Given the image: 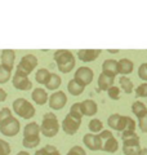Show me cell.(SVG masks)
Instances as JSON below:
<instances>
[{
    "mask_svg": "<svg viewBox=\"0 0 147 155\" xmlns=\"http://www.w3.org/2000/svg\"><path fill=\"white\" fill-rule=\"evenodd\" d=\"M54 61H56L58 70L63 72V74H68V72L75 67V64H76L74 54L67 49L56 51L54 52Z\"/></svg>",
    "mask_w": 147,
    "mask_h": 155,
    "instance_id": "obj_1",
    "label": "cell"
},
{
    "mask_svg": "<svg viewBox=\"0 0 147 155\" xmlns=\"http://www.w3.org/2000/svg\"><path fill=\"white\" fill-rule=\"evenodd\" d=\"M41 134L45 137H54L60 130V123L54 113H47L43 116V122L40 124Z\"/></svg>",
    "mask_w": 147,
    "mask_h": 155,
    "instance_id": "obj_2",
    "label": "cell"
},
{
    "mask_svg": "<svg viewBox=\"0 0 147 155\" xmlns=\"http://www.w3.org/2000/svg\"><path fill=\"white\" fill-rule=\"evenodd\" d=\"M13 110L19 118L22 119H31L35 115V107L30 104L26 98H17L13 102Z\"/></svg>",
    "mask_w": 147,
    "mask_h": 155,
    "instance_id": "obj_3",
    "label": "cell"
},
{
    "mask_svg": "<svg viewBox=\"0 0 147 155\" xmlns=\"http://www.w3.org/2000/svg\"><path fill=\"white\" fill-rule=\"evenodd\" d=\"M36 66H38V58H36V56H34V54H24L21 58V61H19V64L17 66L16 74L28 76V74L32 72L34 69H36Z\"/></svg>",
    "mask_w": 147,
    "mask_h": 155,
    "instance_id": "obj_4",
    "label": "cell"
},
{
    "mask_svg": "<svg viewBox=\"0 0 147 155\" xmlns=\"http://www.w3.org/2000/svg\"><path fill=\"white\" fill-rule=\"evenodd\" d=\"M141 150L139 136L137 133L122 140V153L125 155H139Z\"/></svg>",
    "mask_w": 147,
    "mask_h": 155,
    "instance_id": "obj_5",
    "label": "cell"
},
{
    "mask_svg": "<svg viewBox=\"0 0 147 155\" xmlns=\"http://www.w3.org/2000/svg\"><path fill=\"white\" fill-rule=\"evenodd\" d=\"M19 128H21L19 120L17 118H14V116H11L5 122L0 124V132L4 136H7V137H14L16 134H18Z\"/></svg>",
    "mask_w": 147,
    "mask_h": 155,
    "instance_id": "obj_6",
    "label": "cell"
},
{
    "mask_svg": "<svg viewBox=\"0 0 147 155\" xmlns=\"http://www.w3.org/2000/svg\"><path fill=\"white\" fill-rule=\"evenodd\" d=\"M81 125V120L74 118L71 114H67L62 122V130L68 136H74L79 130Z\"/></svg>",
    "mask_w": 147,
    "mask_h": 155,
    "instance_id": "obj_7",
    "label": "cell"
},
{
    "mask_svg": "<svg viewBox=\"0 0 147 155\" xmlns=\"http://www.w3.org/2000/svg\"><path fill=\"white\" fill-rule=\"evenodd\" d=\"M93 78H94V72H93L92 69H89V67H79L76 71H75V75H74V79H75L76 81H79V83L81 85H89L92 81H93Z\"/></svg>",
    "mask_w": 147,
    "mask_h": 155,
    "instance_id": "obj_8",
    "label": "cell"
},
{
    "mask_svg": "<svg viewBox=\"0 0 147 155\" xmlns=\"http://www.w3.org/2000/svg\"><path fill=\"white\" fill-rule=\"evenodd\" d=\"M83 142H84L85 146L89 149V150H102L103 149V140L101 138L100 133L96 134V133H87L84 134V137H83Z\"/></svg>",
    "mask_w": 147,
    "mask_h": 155,
    "instance_id": "obj_9",
    "label": "cell"
},
{
    "mask_svg": "<svg viewBox=\"0 0 147 155\" xmlns=\"http://www.w3.org/2000/svg\"><path fill=\"white\" fill-rule=\"evenodd\" d=\"M67 104V96L63 91H56L49 96V107L52 110H61Z\"/></svg>",
    "mask_w": 147,
    "mask_h": 155,
    "instance_id": "obj_10",
    "label": "cell"
},
{
    "mask_svg": "<svg viewBox=\"0 0 147 155\" xmlns=\"http://www.w3.org/2000/svg\"><path fill=\"white\" fill-rule=\"evenodd\" d=\"M12 84L18 91H28L32 88V83L28 79V76L19 75V74H14V76L12 78Z\"/></svg>",
    "mask_w": 147,
    "mask_h": 155,
    "instance_id": "obj_11",
    "label": "cell"
},
{
    "mask_svg": "<svg viewBox=\"0 0 147 155\" xmlns=\"http://www.w3.org/2000/svg\"><path fill=\"white\" fill-rule=\"evenodd\" d=\"M101 49H80L77 51V57L83 62H92L101 54Z\"/></svg>",
    "mask_w": 147,
    "mask_h": 155,
    "instance_id": "obj_12",
    "label": "cell"
},
{
    "mask_svg": "<svg viewBox=\"0 0 147 155\" xmlns=\"http://www.w3.org/2000/svg\"><path fill=\"white\" fill-rule=\"evenodd\" d=\"M102 72L110 75V76H116L119 74V61L116 60H106L102 64Z\"/></svg>",
    "mask_w": 147,
    "mask_h": 155,
    "instance_id": "obj_13",
    "label": "cell"
},
{
    "mask_svg": "<svg viewBox=\"0 0 147 155\" xmlns=\"http://www.w3.org/2000/svg\"><path fill=\"white\" fill-rule=\"evenodd\" d=\"M0 60H2L3 66H5L7 69L12 70L14 66V60H16V52L13 49H4L2 52V56H0Z\"/></svg>",
    "mask_w": 147,
    "mask_h": 155,
    "instance_id": "obj_14",
    "label": "cell"
},
{
    "mask_svg": "<svg viewBox=\"0 0 147 155\" xmlns=\"http://www.w3.org/2000/svg\"><path fill=\"white\" fill-rule=\"evenodd\" d=\"M114 81H115L114 76L101 72L100 76H98V88H100V91H109L111 87H114Z\"/></svg>",
    "mask_w": 147,
    "mask_h": 155,
    "instance_id": "obj_15",
    "label": "cell"
},
{
    "mask_svg": "<svg viewBox=\"0 0 147 155\" xmlns=\"http://www.w3.org/2000/svg\"><path fill=\"white\" fill-rule=\"evenodd\" d=\"M80 105H81V111L84 116H93L97 114L98 106L93 100H84L83 102H80Z\"/></svg>",
    "mask_w": 147,
    "mask_h": 155,
    "instance_id": "obj_16",
    "label": "cell"
},
{
    "mask_svg": "<svg viewBox=\"0 0 147 155\" xmlns=\"http://www.w3.org/2000/svg\"><path fill=\"white\" fill-rule=\"evenodd\" d=\"M31 98L34 100V102H35L36 105H45L48 101H49V97H48V93L45 89L43 88H36L32 91L31 93Z\"/></svg>",
    "mask_w": 147,
    "mask_h": 155,
    "instance_id": "obj_17",
    "label": "cell"
},
{
    "mask_svg": "<svg viewBox=\"0 0 147 155\" xmlns=\"http://www.w3.org/2000/svg\"><path fill=\"white\" fill-rule=\"evenodd\" d=\"M41 128L35 122H31L24 125L23 128V137H40Z\"/></svg>",
    "mask_w": 147,
    "mask_h": 155,
    "instance_id": "obj_18",
    "label": "cell"
},
{
    "mask_svg": "<svg viewBox=\"0 0 147 155\" xmlns=\"http://www.w3.org/2000/svg\"><path fill=\"white\" fill-rule=\"evenodd\" d=\"M133 69H134V64L129 58H121L119 61V74H121L122 76H126L128 74H130Z\"/></svg>",
    "mask_w": 147,
    "mask_h": 155,
    "instance_id": "obj_19",
    "label": "cell"
},
{
    "mask_svg": "<svg viewBox=\"0 0 147 155\" xmlns=\"http://www.w3.org/2000/svg\"><path fill=\"white\" fill-rule=\"evenodd\" d=\"M117 149H119V142H117V140L114 137V136H111V137L103 140V151L106 153H116Z\"/></svg>",
    "mask_w": 147,
    "mask_h": 155,
    "instance_id": "obj_20",
    "label": "cell"
},
{
    "mask_svg": "<svg viewBox=\"0 0 147 155\" xmlns=\"http://www.w3.org/2000/svg\"><path fill=\"white\" fill-rule=\"evenodd\" d=\"M84 88L85 87L81 85L79 81H76L75 79H71L67 84V91L70 92V94H72V96H80L83 92H84Z\"/></svg>",
    "mask_w": 147,
    "mask_h": 155,
    "instance_id": "obj_21",
    "label": "cell"
},
{
    "mask_svg": "<svg viewBox=\"0 0 147 155\" xmlns=\"http://www.w3.org/2000/svg\"><path fill=\"white\" fill-rule=\"evenodd\" d=\"M132 111H133V114L137 118L141 119L147 115V106L143 102H141V101H136V102H133V105H132Z\"/></svg>",
    "mask_w": 147,
    "mask_h": 155,
    "instance_id": "obj_22",
    "label": "cell"
},
{
    "mask_svg": "<svg viewBox=\"0 0 147 155\" xmlns=\"http://www.w3.org/2000/svg\"><path fill=\"white\" fill-rule=\"evenodd\" d=\"M61 84H62L61 76H58L57 74H51V78H49L48 83L45 84V88L49 91H56V89L60 88Z\"/></svg>",
    "mask_w": 147,
    "mask_h": 155,
    "instance_id": "obj_23",
    "label": "cell"
},
{
    "mask_svg": "<svg viewBox=\"0 0 147 155\" xmlns=\"http://www.w3.org/2000/svg\"><path fill=\"white\" fill-rule=\"evenodd\" d=\"M49 78H51V72H49L47 69H39L36 71V75H35V79L39 84H44L45 85L48 83Z\"/></svg>",
    "mask_w": 147,
    "mask_h": 155,
    "instance_id": "obj_24",
    "label": "cell"
},
{
    "mask_svg": "<svg viewBox=\"0 0 147 155\" xmlns=\"http://www.w3.org/2000/svg\"><path fill=\"white\" fill-rule=\"evenodd\" d=\"M119 83H120V87L121 89L125 92L126 94H130L132 92H133V81H132L129 78L126 76H121L119 79Z\"/></svg>",
    "mask_w": 147,
    "mask_h": 155,
    "instance_id": "obj_25",
    "label": "cell"
},
{
    "mask_svg": "<svg viewBox=\"0 0 147 155\" xmlns=\"http://www.w3.org/2000/svg\"><path fill=\"white\" fill-rule=\"evenodd\" d=\"M88 128H89V130H90V133H96V134H98V133H101L102 130H103V123L101 122L100 119H92L90 122H89V124H88Z\"/></svg>",
    "mask_w": 147,
    "mask_h": 155,
    "instance_id": "obj_26",
    "label": "cell"
},
{
    "mask_svg": "<svg viewBox=\"0 0 147 155\" xmlns=\"http://www.w3.org/2000/svg\"><path fill=\"white\" fill-rule=\"evenodd\" d=\"M40 143V137H23L22 145L26 149H35Z\"/></svg>",
    "mask_w": 147,
    "mask_h": 155,
    "instance_id": "obj_27",
    "label": "cell"
},
{
    "mask_svg": "<svg viewBox=\"0 0 147 155\" xmlns=\"http://www.w3.org/2000/svg\"><path fill=\"white\" fill-rule=\"evenodd\" d=\"M120 119H121V115L120 114H112L109 116L107 119V124L111 129H115L117 130V127H119V123H120Z\"/></svg>",
    "mask_w": 147,
    "mask_h": 155,
    "instance_id": "obj_28",
    "label": "cell"
},
{
    "mask_svg": "<svg viewBox=\"0 0 147 155\" xmlns=\"http://www.w3.org/2000/svg\"><path fill=\"white\" fill-rule=\"evenodd\" d=\"M11 72H12V70L7 69V67L3 65H0V84L8 83V80L11 79V75H12Z\"/></svg>",
    "mask_w": 147,
    "mask_h": 155,
    "instance_id": "obj_29",
    "label": "cell"
},
{
    "mask_svg": "<svg viewBox=\"0 0 147 155\" xmlns=\"http://www.w3.org/2000/svg\"><path fill=\"white\" fill-rule=\"evenodd\" d=\"M68 114H71L74 118H76V119H83V111H81V105H80V102H76V104H74L72 106H71V109H70V113Z\"/></svg>",
    "mask_w": 147,
    "mask_h": 155,
    "instance_id": "obj_30",
    "label": "cell"
},
{
    "mask_svg": "<svg viewBox=\"0 0 147 155\" xmlns=\"http://www.w3.org/2000/svg\"><path fill=\"white\" fill-rule=\"evenodd\" d=\"M107 94H109V97L111 100H115V101H117L120 98V89L117 88V87H111V88L107 91Z\"/></svg>",
    "mask_w": 147,
    "mask_h": 155,
    "instance_id": "obj_31",
    "label": "cell"
},
{
    "mask_svg": "<svg viewBox=\"0 0 147 155\" xmlns=\"http://www.w3.org/2000/svg\"><path fill=\"white\" fill-rule=\"evenodd\" d=\"M12 115V110L8 109V107H3L2 110H0V124H2L3 122H5L7 119H9Z\"/></svg>",
    "mask_w": 147,
    "mask_h": 155,
    "instance_id": "obj_32",
    "label": "cell"
},
{
    "mask_svg": "<svg viewBox=\"0 0 147 155\" xmlns=\"http://www.w3.org/2000/svg\"><path fill=\"white\" fill-rule=\"evenodd\" d=\"M11 154V145L4 140H0V155H9Z\"/></svg>",
    "mask_w": 147,
    "mask_h": 155,
    "instance_id": "obj_33",
    "label": "cell"
},
{
    "mask_svg": "<svg viewBox=\"0 0 147 155\" xmlns=\"http://www.w3.org/2000/svg\"><path fill=\"white\" fill-rule=\"evenodd\" d=\"M136 97H147V83H142L137 87Z\"/></svg>",
    "mask_w": 147,
    "mask_h": 155,
    "instance_id": "obj_34",
    "label": "cell"
},
{
    "mask_svg": "<svg viewBox=\"0 0 147 155\" xmlns=\"http://www.w3.org/2000/svg\"><path fill=\"white\" fill-rule=\"evenodd\" d=\"M66 155H87L85 150L83 149L81 146H77V145H75V146H72L70 150H68V153Z\"/></svg>",
    "mask_w": 147,
    "mask_h": 155,
    "instance_id": "obj_35",
    "label": "cell"
},
{
    "mask_svg": "<svg viewBox=\"0 0 147 155\" xmlns=\"http://www.w3.org/2000/svg\"><path fill=\"white\" fill-rule=\"evenodd\" d=\"M138 76H139V79L147 81V62H145V64H142L139 66V69H138Z\"/></svg>",
    "mask_w": 147,
    "mask_h": 155,
    "instance_id": "obj_36",
    "label": "cell"
},
{
    "mask_svg": "<svg viewBox=\"0 0 147 155\" xmlns=\"http://www.w3.org/2000/svg\"><path fill=\"white\" fill-rule=\"evenodd\" d=\"M138 127L143 133H147V115L138 119Z\"/></svg>",
    "mask_w": 147,
    "mask_h": 155,
    "instance_id": "obj_37",
    "label": "cell"
},
{
    "mask_svg": "<svg viewBox=\"0 0 147 155\" xmlns=\"http://www.w3.org/2000/svg\"><path fill=\"white\" fill-rule=\"evenodd\" d=\"M100 136H101V138L102 140H106V138H109V137H111V136H114V134H112V132H111V130H102V132L100 133Z\"/></svg>",
    "mask_w": 147,
    "mask_h": 155,
    "instance_id": "obj_38",
    "label": "cell"
},
{
    "mask_svg": "<svg viewBox=\"0 0 147 155\" xmlns=\"http://www.w3.org/2000/svg\"><path fill=\"white\" fill-rule=\"evenodd\" d=\"M7 92L4 91L3 88H0V102H3V101H5L7 100Z\"/></svg>",
    "mask_w": 147,
    "mask_h": 155,
    "instance_id": "obj_39",
    "label": "cell"
},
{
    "mask_svg": "<svg viewBox=\"0 0 147 155\" xmlns=\"http://www.w3.org/2000/svg\"><path fill=\"white\" fill-rule=\"evenodd\" d=\"M35 155H49V153L45 147H43V149H39L38 151H35Z\"/></svg>",
    "mask_w": 147,
    "mask_h": 155,
    "instance_id": "obj_40",
    "label": "cell"
},
{
    "mask_svg": "<svg viewBox=\"0 0 147 155\" xmlns=\"http://www.w3.org/2000/svg\"><path fill=\"white\" fill-rule=\"evenodd\" d=\"M139 155H147V147L142 149V150H141V154H139Z\"/></svg>",
    "mask_w": 147,
    "mask_h": 155,
    "instance_id": "obj_41",
    "label": "cell"
},
{
    "mask_svg": "<svg viewBox=\"0 0 147 155\" xmlns=\"http://www.w3.org/2000/svg\"><path fill=\"white\" fill-rule=\"evenodd\" d=\"M17 155H30V154H28L27 151H19Z\"/></svg>",
    "mask_w": 147,
    "mask_h": 155,
    "instance_id": "obj_42",
    "label": "cell"
},
{
    "mask_svg": "<svg viewBox=\"0 0 147 155\" xmlns=\"http://www.w3.org/2000/svg\"><path fill=\"white\" fill-rule=\"evenodd\" d=\"M49 155H61V153H60V151H58V150H57V151H54V153H51Z\"/></svg>",
    "mask_w": 147,
    "mask_h": 155,
    "instance_id": "obj_43",
    "label": "cell"
},
{
    "mask_svg": "<svg viewBox=\"0 0 147 155\" xmlns=\"http://www.w3.org/2000/svg\"><path fill=\"white\" fill-rule=\"evenodd\" d=\"M119 51H111V49H109V53H117Z\"/></svg>",
    "mask_w": 147,
    "mask_h": 155,
    "instance_id": "obj_44",
    "label": "cell"
}]
</instances>
